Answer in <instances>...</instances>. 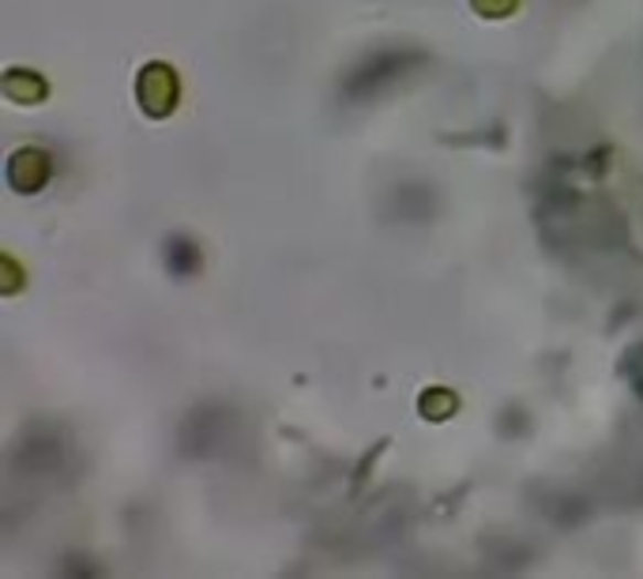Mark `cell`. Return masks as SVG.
<instances>
[]
</instances>
